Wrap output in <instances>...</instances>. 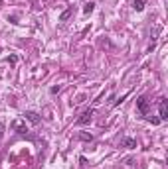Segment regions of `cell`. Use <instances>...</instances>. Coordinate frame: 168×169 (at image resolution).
I'll use <instances>...</instances> for the list:
<instances>
[{
  "mask_svg": "<svg viewBox=\"0 0 168 169\" xmlns=\"http://www.w3.org/2000/svg\"><path fill=\"white\" fill-rule=\"evenodd\" d=\"M24 120H28V122H32L34 126H36V124H40V114H36L34 110H26L24 112Z\"/></svg>",
  "mask_w": 168,
  "mask_h": 169,
  "instance_id": "5b68a950",
  "label": "cell"
},
{
  "mask_svg": "<svg viewBox=\"0 0 168 169\" xmlns=\"http://www.w3.org/2000/svg\"><path fill=\"white\" fill-rule=\"evenodd\" d=\"M134 10H136V12H142L144 10V0H134Z\"/></svg>",
  "mask_w": 168,
  "mask_h": 169,
  "instance_id": "30bf717a",
  "label": "cell"
},
{
  "mask_svg": "<svg viewBox=\"0 0 168 169\" xmlns=\"http://www.w3.org/2000/svg\"><path fill=\"white\" fill-rule=\"evenodd\" d=\"M2 136H4V124L0 122V140H2Z\"/></svg>",
  "mask_w": 168,
  "mask_h": 169,
  "instance_id": "5bb4252c",
  "label": "cell"
},
{
  "mask_svg": "<svg viewBox=\"0 0 168 169\" xmlns=\"http://www.w3.org/2000/svg\"><path fill=\"white\" fill-rule=\"evenodd\" d=\"M10 128H12L16 134H26V132H28L24 118H16V120H12V122H10Z\"/></svg>",
  "mask_w": 168,
  "mask_h": 169,
  "instance_id": "6da1fadb",
  "label": "cell"
},
{
  "mask_svg": "<svg viewBox=\"0 0 168 169\" xmlns=\"http://www.w3.org/2000/svg\"><path fill=\"white\" fill-rule=\"evenodd\" d=\"M91 118H93V108H87L85 112L77 118V124H79V126H83V124H89V122H91Z\"/></svg>",
  "mask_w": 168,
  "mask_h": 169,
  "instance_id": "277c9868",
  "label": "cell"
},
{
  "mask_svg": "<svg viewBox=\"0 0 168 169\" xmlns=\"http://www.w3.org/2000/svg\"><path fill=\"white\" fill-rule=\"evenodd\" d=\"M148 106H150V102H148V99H146L144 94L136 99V110H139L142 116H148Z\"/></svg>",
  "mask_w": 168,
  "mask_h": 169,
  "instance_id": "7a4b0ae2",
  "label": "cell"
},
{
  "mask_svg": "<svg viewBox=\"0 0 168 169\" xmlns=\"http://www.w3.org/2000/svg\"><path fill=\"white\" fill-rule=\"evenodd\" d=\"M71 14H73V6H69V8H67V10H63L62 14H59V20H62V22H65V20L69 18V16H71Z\"/></svg>",
  "mask_w": 168,
  "mask_h": 169,
  "instance_id": "52a82bcc",
  "label": "cell"
},
{
  "mask_svg": "<svg viewBox=\"0 0 168 169\" xmlns=\"http://www.w3.org/2000/svg\"><path fill=\"white\" fill-rule=\"evenodd\" d=\"M93 10H95V4H93V2H85V6H83V14H91Z\"/></svg>",
  "mask_w": 168,
  "mask_h": 169,
  "instance_id": "ba28073f",
  "label": "cell"
},
{
  "mask_svg": "<svg viewBox=\"0 0 168 169\" xmlns=\"http://www.w3.org/2000/svg\"><path fill=\"white\" fill-rule=\"evenodd\" d=\"M121 148H127V150H133V148H136V140L134 138H123L121 140Z\"/></svg>",
  "mask_w": 168,
  "mask_h": 169,
  "instance_id": "8992f818",
  "label": "cell"
},
{
  "mask_svg": "<svg viewBox=\"0 0 168 169\" xmlns=\"http://www.w3.org/2000/svg\"><path fill=\"white\" fill-rule=\"evenodd\" d=\"M146 120H148V122H152V126H158V124L162 122L158 116H146Z\"/></svg>",
  "mask_w": 168,
  "mask_h": 169,
  "instance_id": "8fae6325",
  "label": "cell"
},
{
  "mask_svg": "<svg viewBox=\"0 0 168 169\" xmlns=\"http://www.w3.org/2000/svg\"><path fill=\"white\" fill-rule=\"evenodd\" d=\"M6 61H10V63H16V61H18V57H16V55H10V57H6Z\"/></svg>",
  "mask_w": 168,
  "mask_h": 169,
  "instance_id": "7c38bea8",
  "label": "cell"
},
{
  "mask_svg": "<svg viewBox=\"0 0 168 169\" xmlns=\"http://www.w3.org/2000/svg\"><path fill=\"white\" fill-rule=\"evenodd\" d=\"M79 163H81V167H85V163H87V159H85V157H79Z\"/></svg>",
  "mask_w": 168,
  "mask_h": 169,
  "instance_id": "9a60e30c",
  "label": "cell"
},
{
  "mask_svg": "<svg viewBox=\"0 0 168 169\" xmlns=\"http://www.w3.org/2000/svg\"><path fill=\"white\" fill-rule=\"evenodd\" d=\"M158 108H160V120H166V118H168V100L166 99H164V96H162V99H158Z\"/></svg>",
  "mask_w": 168,
  "mask_h": 169,
  "instance_id": "3957f363",
  "label": "cell"
},
{
  "mask_svg": "<svg viewBox=\"0 0 168 169\" xmlns=\"http://www.w3.org/2000/svg\"><path fill=\"white\" fill-rule=\"evenodd\" d=\"M8 20H10V22H12V24H18V16H10Z\"/></svg>",
  "mask_w": 168,
  "mask_h": 169,
  "instance_id": "4fadbf2b",
  "label": "cell"
},
{
  "mask_svg": "<svg viewBox=\"0 0 168 169\" xmlns=\"http://www.w3.org/2000/svg\"><path fill=\"white\" fill-rule=\"evenodd\" d=\"M79 140L81 142H93V136L87 134V132H81V134H79Z\"/></svg>",
  "mask_w": 168,
  "mask_h": 169,
  "instance_id": "9c48e42d",
  "label": "cell"
}]
</instances>
